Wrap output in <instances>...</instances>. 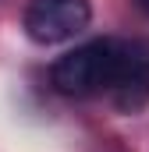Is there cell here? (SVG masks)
Masks as SVG:
<instances>
[{"instance_id": "cell-3", "label": "cell", "mask_w": 149, "mask_h": 152, "mask_svg": "<svg viewBox=\"0 0 149 152\" xmlns=\"http://www.w3.org/2000/svg\"><path fill=\"white\" fill-rule=\"evenodd\" d=\"M110 96L124 113L146 110V103H149V50L142 42H121Z\"/></svg>"}, {"instance_id": "cell-4", "label": "cell", "mask_w": 149, "mask_h": 152, "mask_svg": "<svg viewBox=\"0 0 149 152\" xmlns=\"http://www.w3.org/2000/svg\"><path fill=\"white\" fill-rule=\"evenodd\" d=\"M135 7H139L142 14H149V0H135Z\"/></svg>"}, {"instance_id": "cell-2", "label": "cell", "mask_w": 149, "mask_h": 152, "mask_svg": "<svg viewBox=\"0 0 149 152\" xmlns=\"http://www.w3.org/2000/svg\"><path fill=\"white\" fill-rule=\"evenodd\" d=\"M89 18H92L89 0H29L25 32L39 46H57L85 32Z\"/></svg>"}, {"instance_id": "cell-1", "label": "cell", "mask_w": 149, "mask_h": 152, "mask_svg": "<svg viewBox=\"0 0 149 152\" xmlns=\"http://www.w3.org/2000/svg\"><path fill=\"white\" fill-rule=\"evenodd\" d=\"M117 53H121V39H92L85 46H74L50 67V81L60 96H74V99L110 92L117 75Z\"/></svg>"}]
</instances>
